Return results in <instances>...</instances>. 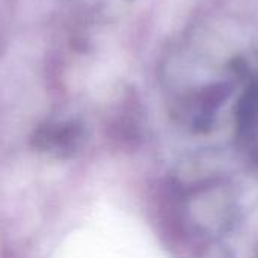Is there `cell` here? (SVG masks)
Here are the masks:
<instances>
[{
    "instance_id": "cell-1",
    "label": "cell",
    "mask_w": 258,
    "mask_h": 258,
    "mask_svg": "<svg viewBox=\"0 0 258 258\" xmlns=\"http://www.w3.org/2000/svg\"><path fill=\"white\" fill-rule=\"evenodd\" d=\"M237 121L242 132H251L258 125V83H254L242 98L237 110Z\"/></svg>"
}]
</instances>
